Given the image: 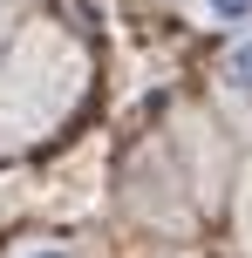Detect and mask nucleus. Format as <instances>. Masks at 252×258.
I'll use <instances>...</instances> for the list:
<instances>
[{"label": "nucleus", "mask_w": 252, "mask_h": 258, "mask_svg": "<svg viewBox=\"0 0 252 258\" xmlns=\"http://www.w3.org/2000/svg\"><path fill=\"white\" fill-rule=\"evenodd\" d=\"M191 14L218 34H252V0H191Z\"/></svg>", "instance_id": "f03ea898"}, {"label": "nucleus", "mask_w": 252, "mask_h": 258, "mask_svg": "<svg viewBox=\"0 0 252 258\" xmlns=\"http://www.w3.org/2000/svg\"><path fill=\"white\" fill-rule=\"evenodd\" d=\"M218 89L232 102H252V34H232L225 61H218Z\"/></svg>", "instance_id": "f257e3e1"}, {"label": "nucleus", "mask_w": 252, "mask_h": 258, "mask_svg": "<svg viewBox=\"0 0 252 258\" xmlns=\"http://www.w3.org/2000/svg\"><path fill=\"white\" fill-rule=\"evenodd\" d=\"M14 258H75L68 245H27V251H14Z\"/></svg>", "instance_id": "7ed1b4c3"}]
</instances>
